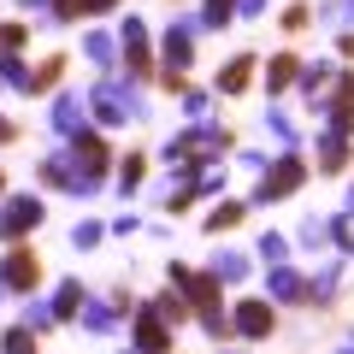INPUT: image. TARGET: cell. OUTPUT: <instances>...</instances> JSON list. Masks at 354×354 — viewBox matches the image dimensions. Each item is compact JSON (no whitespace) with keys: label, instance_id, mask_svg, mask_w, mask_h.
<instances>
[{"label":"cell","instance_id":"6da1fadb","mask_svg":"<svg viewBox=\"0 0 354 354\" xmlns=\"http://www.w3.org/2000/svg\"><path fill=\"white\" fill-rule=\"evenodd\" d=\"M165 278H171V290H183L189 295V307H195V319H201V330L207 337H230V319H225V283L213 278V272H189V266H165Z\"/></svg>","mask_w":354,"mask_h":354},{"label":"cell","instance_id":"7a4b0ae2","mask_svg":"<svg viewBox=\"0 0 354 354\" xmlns=\"http://www.w3.org/2000/svg\"><path fill=\"white\" fill-rule=\"evenodd\" d=\"M230 153V130L225 124H195V130H177L171 142L160 148V160L171 171H195V165H213Z\"/></svg>","mask_w":354,"mask_h":354},{"label":"cell","instance_id":"3957f363","mask_svg":"<svg viewBox=\"0 0 354 354\" xmlns=\"http://www.w3.org/2000/svg\"><path fill=\"white\" fill-rule=\"evenodd\" d=\"M83 101H88V118H95L101 130H118V124H130V118L148 113V106H142V95H136V83H118V77H101Z\"/></svg>","mask_w":354,"mask_h":354},{"label":"cell","instance_id":"277c9868","mask_svg":"<svg viewBox=\"0 0 354 354\" xmlns=\"http://www.w3.org/2000/svg\"><path fill=\"white\" fill-rule=\"evenodd\" d=\"M301 183H307V160H301L295 148H283L278 160H272V165L260 171V183H254L248 207H272V201H290V195L301 189Z\"/></svg>","mask_w":354,"mask_h":354},{"label":"cell","instance_id":"5b68a950","mask_svg":"<svg viewBox=\"0 0 354 354\" xmlns=\"http://www.w3.org/2000/svg\"><path fill=\"white\" fill-rule=\"evenodd\" d=\"M36 183H48V189H65V195H77V201H88V195L101 189V183H88V177L77 171L71 148H53V153H41V160H36Z\"/></svg>","mask_w":354,"mask_h":354},{"label":"cell","instance_id":"8992f818","mask_svg":"<svg viewBox=\"0 0 354 354\" xmlns=\"http://www.w3.org/2000/svg\"><path fill=\"white\" fill-rule=\"evenodd\" d=\"M272 330H278V301H266V295H242V301L230 307V337L266 342Z\"/></svg>","mask_w":354,"mask_h":354},{"label":"cell","instance_id":"52a82bcc","mask_svg":"<svg viewBox=\"0 0 354 354\" xmlns=\"http://www.w3.org/2000/svg\"><path fill=\"white\" fill-rule=\"evenodd\" d=\"M118 59L130 65V77L136 83H148L160 65H153V36H148V24L142 18H124V30H118Z\"/></svg>","mask_w":354,"mask_h":354},{"label":"cell","instance_id":"ba28073f","mask_svg":"<svg viewBox=\"0 0 354 354\" xmlns=\"http://www.w3.org/2000/svg\"><path fill=\"white\" fill-rule=\"evenodd\" d=\"M65 148H71V160H77V171L88 177V183H106V171H113V148H106V136L101 130H77L71 142H65Z\"/></svg>","mask_w":354,"mask_h":354},{"label":"cell","instance_id":"9c48e42d","mask_svg":"<svg viewBox=\"0 0 354 354\" xmlns=\"http://www.w3.org/2000/svg\"><path fill=\"white\" fill-rule=\"evenodd\" d=\"M0 278H6V290H12V295H36V290H41V260H36V248H24V242H6Z\"/></svg>","mask_w":354,"mask_h":354},{"label":"cell","instance_id":"30bf717a","mask_svg":"<svg viewBox=\"0 0 354 354\" xmlns=\"http://www.w3.org/2000/svg\"><path fill=\"white\" fill-rule=\"evenodd\" d=\"M48 207L36 195H12V201L0 207V242H30V230H41Z\"/></svg>","mask_w":354,"mask_h":354},{"label":"cell","instance_id":"8fae6325","mask_svg":"<svg viewBox=\"0 0 354 354\" xmlns=\"http://www.w3.org/2000/svg\"><path fill=\"white\" fill-rule=\"evenodd\" d=\"M195 30H201V24L171 18V30L160 36V71H189V65H195Z\"/></svg>","mask_w":354,"mask_h":354},{"label":"cell","instance_id":"7c38bea8","mask_svg":"<svg viewBox=\"0 0 354 354\" xmlns=\"http://www.w3.org/2000/svg\"><path fill=\"white\" fill-rule=\"evenodd\" d=\"M130 342H136L142 354H171V325H165L153 307H136V313H130Z\"/></svg>","mask_w":354,"mask_h":354},{"label":"cell","instance_id":"4fadbf2b","mask_svg":"<svg viewBox=\"0 0 354 354\" xmlns=\"http://www.w3.org/2000/svg\"><path fill=\"white\" fill-rule=\"evenodd\" d=\"M48 124H53V136H65V142H71L77 130L88 124V101H83V95H59V101L48 106Z\"/></svg>","mask_w":354,"mask_h":354},{"label":"cell","instance_id":"5bb4252c","mask_svg":"<svg viewBox=\"0 0 354 354\" xmlns=\"http://www.w3.org/2000/svg\"><path fill=\"white\" fill-rule=\"evenodd\" d=\"M266 295H272V301H307V278L295 272L290 260H283V266H266Z\"/></svg>","mask_w":354,"mask_h":354},{"label":"cell","instance_id":"9a60e30c","mask_svg":"<svg viewBox=\"0 0 354 354\" xmlns=\"http://www.w3.org/2000/svg\"><path fill=\"white\" fill-rule=\"evenodd\" d=\"M254 71H260V53H236V59H225V71H218V95H248Z\"/></svg>","mask_w":354,"mask_h":354},{"label":"cell","instance_id":"2e32d148","mask_svg":"<svg viewBox=\"0 0 354 354\" xmlns=\"http://www.w3.org/2000/svg\"><path fill=\"white\" fill-rule=\"evenodd\" d=\"M295 77H301V53H290V48L272 53V59H266V95H283Z\"/></svg>","mask_w":354,"mask_h":354},{"label":"cell","instance_id":"e0dca14e","mask_svg":"<svg viewBox=\"0 0 354 354\" xmlns=\"http://www.w3.org/2000/svg\"><path fill=\"white\" fill-rule=\"evenodd\" d=\"M118 0H53V24H83V18H95V12H113Z\"/></svg>","mask_w":354,"mask_h":354},{"label":"cell","instance_id":"ac0fdd59","mask_svg":"<svg viewBox=\"0 0 354 354\" xmlns=\"http://www.w3.org/2000/svg\"><path fill=\"white\" fill-rule=\"evenodd\" d=\"M83 59L95 65V71H113V65H118V36H106V30H88V36H83Z\"/></svg>","mask_w":354,"mask_h":354},{"label":"cell","instance_id":"d6986e66","mask_svg":"<svg viewBox=\"0 0 354 354\" xmlns=\"http://www.w3.org/2000/svg\"><path fill=\"white\" fill-rule=\"evenodd\" d=\"M330 77H337V65H330V59H313V65H301V77H295V83H301V95L313 101V113H319V88H325Z\"/></svg>","mask_w":354,"mask_h":354},{"label":"cell","instance_id":"ffe728a7","mask_svg":"<svg viewBox=\"0 0 354 354\" xmlns=\"http://www.w3.org/2000/svg\"><path fill=\"white\" fill-rule=\"evenodd\" d=\"M337 301V266H319L307 278V307H330Z\"/></svg>","mask_w":354,"mask_h":354},{"label":"cell","instance_id":"44dd1931","mask_svg":"<svg viewBox=\"0 0 354 354\" xmlns=\"http://www.w3.org/2000/svg\"><path fill=\"white\" fill-rule=\"evenodd\" d=\"M207 272H213L218 283H242V278H248V260H242L236 248H218V254H213V266H207Z\"/></svg>","mask_w":354,"mask_h":354},{"label":"cell","instance_id":"7402d4cb","mask_svg":"<svg viewBox=\"0 0 354 354\" xmlns=\"http://www.w3.org/2000/svg\"><path fill=\"white\" fill-rule=\"evenodd\" d=\"M65 59H71V53H48V59H41L36 71H30V95H48V88L65 77Z\"/></svg>","mask_w":354,"mask_h":354},{"label":"cell","instance_id":"603a6c76","mask_svg":"<svg viewBox=\"0 0 354 354\" xmlns=\"http://www.w3.org/2000/svg\"><path fill=\"white\" fill-rule=\"evenodd\" d=\"M319 171H325V177L348 171V142H342V136H319Z\"/></svg>","mask_w":354,"mask_h":354},{"label":"cell","instance_id":"cb8c5ba5","mask_svg":"<svg viewBox=\"0 0 354 354\" xmlns=\"http://www.w3.org/2000/svg\"><path fill=\"white\" fill-rule=\"evenodd\" d=\"M53 319H59V325H65V319H77V313H83V283H71V278H65L59 283V290H53Z\"/></svg>","mask_w":354,"mask_h":354},{"label":"cell","instance_id":"d4e9b609","mask_svg":"<svg viewBox=\"0 0 354 354\" xmlns=\"http://www.w3.org/2000/svg\"><path fill=\"white\" fill-rule=\"evenodd\" d=\"M242 218H248V201H218L213 213H207V230H213V236H225V230H236Z\"/></svg>","mask_w":354,"mask_h":354},{"label":"cell","instance_id":"484cf974","mask_svg":"<svg viewBox=\"0 0 354 354\" xmlns=\"http://www.w3.org/2000/svg\"><path fill=\"white\" fill-rule=\"evenodd\" d=\"M148 307H153V313L165 319V325H183V319L195 313V307H189V295H183V290H171V295H153Z\"/></svg>","mask_w":354,"mask_h":354},{"label":"cell","instance_id":"4316f807","mask_svg":"<svg viewBox=\"0 0 354 354\" xmlns=\"http://www.w3.org/2000/svg\"><path fill=\"white\" fill-rule=\"evenodd\" d=\"M142 177H148V153H124V160H118V189L136 195V189H142Z\"/></svg>","mask_w":354,"mask_h":354},{"label":"cell","instance_id":"83f0119b","mask_svg":"<svg viewBox=\"0 0 354 354\" xmlns=\"http://www.w3.org/2000/svg\"><path fill=\"white\" fill-rule=\"evenodd\" d=\"M0 354H41V342H36V330H30L24 319H18V325L6 330V337H0Z\"/></svg>","mask_w":354,"mask_h":354},{"label":"cell","instance_id":"f1b7e54d","mask_svg":"<svg viewBox=\"0 0 354 354\" xmlns=\"http://www.w3.org/2000/svg\"><path fill=\"white\" fill-rule=\"evenodd\" d=\"M230 18H236V0H201V18H195V24L201 30H225Z\"/></svg>","mask_w":354,"mask_h":354},{"label":"cell","instance_id":"f546056e","mask_svg":"<svg viewBox=\"0 0 354 354\" xmlns=\"http://www.w3.org/2000/svg\"><path fill=\"white\" fill-rule=\"evenodd\" d=\"M0 83H12V88H24V95H30V65H24V53H0Z\"/></svg>","mask_w":354,"mask_h":354},{"label":"cell","instance_id":"4dcf8cb0","mask_svg":"<svg viewBox=\"0 0 354 354\" xmlns=\"http://www.w3.org/2000/svg\"><path fill=\"white\" fill-rule=\"evenodd\" d=\"M254 248H260V260H266V266H283V260L295 254V248H290V236H278V230H266Z\"/></svg>","mask_w":354,"mask_h":354},{"label":"cell","instance_id":"1f68e13d","mask_svg":"<svg viewBox=\"0 0 354 354\" xmlns=\"http://www.w3.org/2000/svg\"><path fill=\"white\" fill-rule=\"evenodd\" d=\"M24 325L36 330V337H48V330L59 325V319H53V307H48V301H36V295H30V307H24Z\"/></svg>","mask_w":354,"mask_h":354},{"label":"cell","instance_id":"d6a6232c","mask_svg":"<svg viewBox=\"0 0 354 354\" xmlns=\"http://www.w3.org/2000/svg\"><path fill=\"white\" fill-rule=\"evenodd\" d=\"M330 248L354 254V207H348V213H337V218H330Z\"/></svg>","mask_w":354,"mask_h":354},{"label":"cell","instance_id":"836d02e7","mask_svg":"<svg viewBox=\"0 0 354 354\" xmlns=\"http://www.w3.org/2000/svg\"><path fill=\"white\" fill-rule=\"evenodd\" d=\"M266 124H272V136H278L283 148H295V118L283 113V106H272V113H266Z\"/></svg>","mask_w":354,"mask_h":354},{"label":"cell","instance_id":"e575fe53","mask_svg":"<svg viewBox=\"0 0 354 354\" xmlns=\"http://www.w3.org/2000/svg\"><path fill=\"white\" fill-rule=\"evenodd\" d=\"M30 48V24H0V53H24Z\"/></svg>","mask_w":354,"mask_h":354},{"label":"cell","instance_id":"d590c367","mask_svg":"<svg viewBox=\"0 0 354 354\" xmlns=\"http://www.w3.org/2000/svg\"><path fill=\"white\" fill-rule=\"evenodd\" d=\"M301 242H307V248L330 242V218H301Z\"/></svg>","mask_w":354,"mask_h":354},{"label":"cell","instance_id":"8d00e7d4","mask_svg":"<svg viewBox=\"0 0 354 354\" xmlns=\"http://www.w3.org/2000/svg\"><path fill=\"white\" fill-rule=\"evenodd\" d=\"M319 18L325 24H354V0H330V6H319Z\"/></svg>","mask_w":354,"mask_h":354},{"label":"cell","instance_id":"74e56055","mask_svg":"<svg viewBox=\"0 0 354 354\" xmlns=\"http://www.w3.org/2000/svg\"><path fill=\"white\" fill-rule=\"evenodd\" d=\"M207 106H213V101H207L201 88H183V113H189L195 124H207Z\"/></svg>","mask_w":354,"mask_h":354},{"label":"cell","instance_id":"f35d334b","mask_svg":"<svg viewBox=\"0 0 354 354\" xmlns=\"http://www.w3.org/2000/svg\"><path fill=\"white\" fill-rule=\"evenodd\" d=\"M101 236H106V225H95V218H83V225L71 230V242H77V248H95Z\"/></svg>","mask_w":354,"mask_h":354},{"label":"cell","instance_id":"ab89813d","mask_svg":"<svg viewBox=\"0 0 354 354\" xmlns=\"http://www.w3.org/2000/svg\"><path fill=\"white\" fill-rule=\"evenodd\" d=\"M307 24H313V6H301V0L283 6V30H307Z\"/></svg>","mask_w":354,"mask_h":354},{"label":"cell","instance_id":"60d3db41","mask_svg":"<svg viewBox=\"0 0 354 354\" xmlns=\"http://www.w3.org/2000/svg\"><path fill=\"white\" fill-rule=\"evenodd\" d=\"M266 12V0H236V18H260Z\"/></svg>","mask_w":354,"mask_h":354},{"label":"cell","instance_id":"b9f144b4","mask_svg":"<svg viewBox=\"0 0 354 354\" xmlns=\"http://www.w3.org/2000/svg\"><path fill=\"white\" fill-rule=\"evenodd\" d=\"M6 142H18V124H12V118H0V148H6Z\"/></svg>","mask_w":354,"mask_h":354},{"label":"cell","instance_id":"7bdbcfd3","mask_svg":"<svg viewBox=\"0 0 354 354\" xmlns=\"http://www.w3.org/2000/svg\"><path fill=\"white\" fill-rule=\"evenodd\" d=\"M24 12H53V0H18Z\"/></svg>","mask_w":354,"mask_h":354},{"label":"cell","instance_id":"ee69618b","mask_svg":"<svg viewBox=\"0 0 354 354\" xmlns=\"http://www.w3.org/2000/svg\"><path fill=\"white\" fill-rule=\"evenodd\" d=\"M337 48H342V53H348V59H354V30H348V36H337Z\"/></svg>","mask_w":354,"mask_h":354},{"label":"cell","instance_id":"f6af8a7d","mask_svg":"<svg viewBox=\"0 0 354 354\" xmlns=\"http://www.w3.org/2000/svg\"><path fill=\"white\" fill-rule=\"evenodd\" d=\"M6 295H12V290H6V278H0V301H6Z\"/></svg>","mask_w":354,"mask_h":354},{"label":"cell","instance_id":"bcb514c9","mask_svg":"<svg viewBox=\"0 0 354 354\" xmlns=\"http://www.w3.org/2000/svg\"><path fill=\"white\" fill-rule=\"evenodd\" d=\"M337 354H354V342H342V348H337Z\"/></svg>","mask_w":354,"mask_h":354},{"label":"cell","instance_id":"7dc6e473","mask_svg":"<svg viewBox=\"0 0 354 354\" xmlns=\"http://www.w3.org/2000/svg\"><path fill=\"white\" fill-rule=\"evenodd\" d=\"M118 354H142V348H118Z\"/></svg>","mask_w":354,"mask_h":354},{"label":"cell","instance_id":"c3c4849f","mask_svg":"<svg viewBox=\"0 0 354 354\" xmlns=\"http://www.w3.org/2000/svg\"><path fill=\"white\" fill-rule=\"evenodd\" d=\"M225 354H242V348H225Z\"/></svg>","mask_w":354,"mask_h":354},{"label":"cell","instance_id":"681fc988","mask_svg":"<svg viewBox=\"0 0 354 354\" xmlns=\"http://www.w3.org/2000/svg\"><path fill=\"white\" fill-rule=\"evenodd\" d=\"M0 189H6V177H0Z\"/></svg>","mask_w":354,"mask_h":354},{"label":"cell","instance_id":"f907efd6","mask_svg":"<svg viewBox=\"0 0 354 354\" xmlns=\"http://www.w3.org/2000/svg\"><path fill=\"white\" fill-rule=\"evenodd\" d=\"M0 88H6V83H0Z\"/></svg>","mask_w":354,"mask_h":354}]
</instances>
